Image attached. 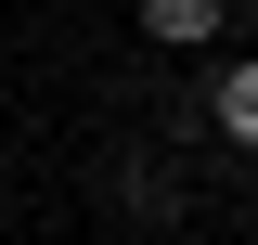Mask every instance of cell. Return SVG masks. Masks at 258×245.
<instances>
[{"label":"cell","instance_id":"obj_1","mask_svg":"<svg viewBox=\"0 0 258 245\" xmlns=\"http://www.w3.org/2000/svg\"><path fill=\"white\" fill-rule=\"evenodd\" d=\"M142 39L155 52H207V39H232V0H142Z\"/></svg>","mask_w":258,"mask_h":245},{"label":"cell","instance_id":"obj_2","mask_svg":"<svg viewBox=\"0 0 258 245\" xmlns=\"http://www.w3.org/2000/svg\"><path fill=\"white\" fill-rule=\"evenodd\" d=\"M103 194H116V219H181V181L155 155H103Z\"/></svg>","mask_w":258,"mask_h":245},{"label":"cell","instance_id":"obj_3","mask_svg":"<svg viewBox=\"0 0 258 245\" xmlns=\"http://www.w3.org/2000/svg\"><path fill=\"white\" fill-rule=\"evenodd\" d=\"M207 116H220V142H258V65H245V52L207 65Z\"/></svg>","mask_w":258,"mask_h":245}]
</instances>
